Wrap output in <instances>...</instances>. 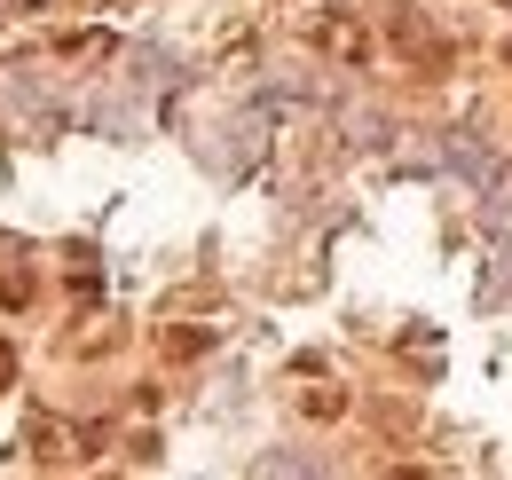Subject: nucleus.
I'll return each mask as SVG.
<instances>
[{"label": "nucleus", "instance_id": "f257e3e1", "mask_svg": "<svg viewBox=\"0 0 512 480\" xmlns=\"http://www.w3.org/2000/svg\"><path fill=\"white\" fill-rule=\"evenodd\" d=\"M386 40H394V56H410L418 71H449V40L418 16V8H394V24H386Z\"/></svg>", "mask_w": 512, "mask_h": 480}, {"label": "nucleus", "instance_id": "f03ea898", "mask_svg": "<svg viewBox=\"0 0 512 480\" xmlns=\"http://www.w3.org/2000/svg\"><path fill=\"white\" fill-rule=\"evenodd\" d=\"M316 48L331 63H363V56H371V32H363L355 16H339V8H323V16H316Z\"/></svg>", "mask_w": 512, "mask_h": 480}, {"label": "nucleus", "instance_id": "7ed1b4c3", "mask_svg": "<svg viewBox=\"0 0 512 480\" xmlns=\"http://www.w3.org/2000/svg\"><path fill=\"white\" fill-rule=\"evenodd\" d=\"M205 347H213V331H174L166 339V355H205Z\"/></svg>", "mask_w": 512, "mask_h": 480}, {"label": "nucleus", "instance_id": "20e7f679", "mask_svg": "<svg viewBox=\"0 0 512 480\" xmlns=\"http://www.w3.org/2000/svg\"><path fill=\"white\" fill-rule=\"evenodd\" d=\"M8 370H16V355H8V347H0V386H8Z\"/></svg>", "mask_w": 512, "mask_h": 480}]
</instances>
